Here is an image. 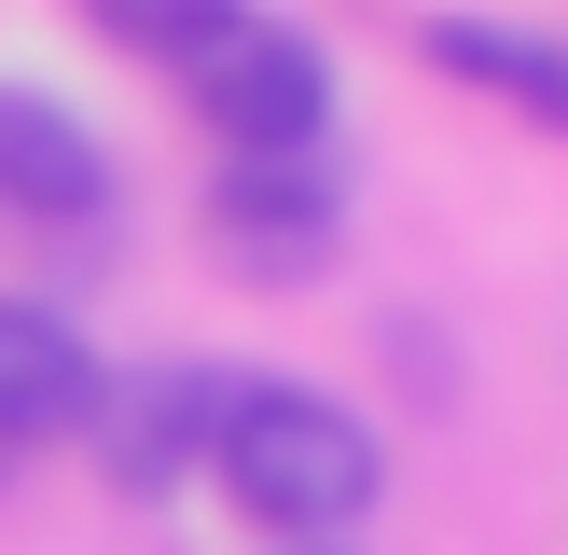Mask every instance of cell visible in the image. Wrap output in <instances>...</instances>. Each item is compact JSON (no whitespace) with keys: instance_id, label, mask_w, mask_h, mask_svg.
<instances>
[{"instance_id":"1","label":"cell","mask_w":568,"mask_h":555,"mask_svg":"<svg viewBox=\"0 0 568 555\" xmlns=\"http://www.w3.org/2000/svg\"><path fill=\"white\" fill-rule=\"evenodd\" d=\"M209 472H222V500H236L250 527H277L292 555H333V527L375 514L388 444H375L361 403H333V389H305V375H222Z\"/></svg>"},{"instance_id":"2","label":"cell","mask_w":568,"mask_h":555,"mask_svg":"<svg viewBox=\"0 0 568 555\" xmlns=\"http://www.w3.org/2000/svg\"><path fill=\"white\" fill-rule=\"evenodd\" d=\"M194 111H209V139L236 167H292V153H320V125H333V56L305 42V28H277V14H236L222 56L194 70Z\"/></svg>"},{"instance_id":"8","label":"cell","mask_w":568,"mask_h":555,"mask_svg":"<svg viewBox=\"0 0 568 555\" xmlns=\"http://www.w3.org/2000/svg\"><path fill=\"white\" fill-rule=\"evenodd\" d=\"M222 28H236V14H222V0H139V14H111V42H139V56H166V70H209V56H222Z\"/></svg>"},{"instance_id":"3","label":"cell","mask_w":568,"mask_h":555,"mask_svg":"<svg viewBox=\"0 0 568 555\" xmlns=\"http://www.w3.org/2000/svg\"><path fill=\"white\" fill-rule=\"evenodd\" d=\"M333 250H347V181H333L320 153H292V167H222V181H209V264L292 292V278H320Z\"/></svg>"},{"instance_id":"6","label":"cell","mask_w":568,"mask_h":555,"mask_svg":"<svg viewBox=\"0 0 568 555\" xmlns=\"http://www.w3.org/2000/svg\"><path fill=\"white\" fill-rule=\"evenodd\" d=\"M111 194V153L83 139V111H55V98H28V83H0V209H28V222H83Z\"/></svg>"},{"instance_id":"4","label":"cell","mask_w":568,"mask_h":555,"mask_svg":"<svg viewBox=\"0 0 568 555\" xmlns=\"http://www.w3.org/2000/svg\"><path fill=\"white\" fill-rule=\"evenodd\" d=\"M209 431H222V375L209 361H139V375H111L98 389V472L125 500H166L181 472H209Z\"/></svg>"},{"instance_id":"7","label":"cell","mask_w":568,"mask_h":555,"mask_svg":"<svg viewBox=\"0 0 568 555\" xmlns=\"http://www.w3.org/2000/svg\"><path fill=\"white\" fill-rule=\"evenodd\" d=\"M430 70L486 83V98H514L527 125L568 139V42H541V28H499V14H430Z\"/></svg>"},{"instance_id":"9","label":"cell","mask_w":568,"mask_h":555,"mask_svg":"<svg viewBox=\"0 0 568 555\" xmlns=\"http://www.w3.org/2000/svg\"><path fill=\"white\" fill-rule=\"evenodd\" d=\"M0 472H14V444H0Z\"/></svg>"},{"instance_id":"5","label":"cell","mask_w":568,"mask_h":555,"mask_svg":"<svg viewBox=\"0 0 568 555\" xmlns=\"http://www.w3.org/2000/svg\"><path fill=\"white\" fill-rule=\"evenodd\" d=\"M98 347H83V320L70 305H42V292H0V444H83L98 431Z\"/></svg>"}]
</instances>
